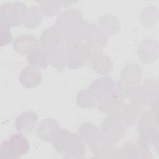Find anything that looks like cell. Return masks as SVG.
Listing matches in <instances>:
<instances>
[{"label": "cell", "mask_w": 159, "mask_h": 159, "mask_svg": "<svg viewBox=\"0 0 159 159\" xmlns=\"http://www.w3.org/2000/svg\"><path fill=\"white\" fill-rule=\"evenodd\" d=\"M59 123L52 118H47L40 121L37 127V135L45 142H52L60 130Z\"/></svg>", "instance_id": "5bb4252c"}, {"label": "cell", "mask_w": 159, "mask_h": 159, "mask_svg": "<svg viewBox=\"0 0 159 159\" xmlns=\"http://www.w3.org/2000/svg\"><path fill=\"white\" fill-rule=\"evenodd\" d=\"M13 48L19 54L25 55L39 47V40L30 34H22L13 41Z\"/></svg>", "instance_id": "2e32d148"}, {"label": "cell", "mask_w": 159, "mask_h": 159, "mask_svg": "<svg viewBox=\"0 0 159 159\" xmlns=\"http://www.w3.org/2000/svg\"><path fill=\"white\" fill-rule=\"evenodd\" d=\"M158 45L155 40L147 39L142 41L138 48V55L140 60L145 63H150L157 57Z\"/></svg>", "instance_id": "ffe728a7"}, {"label": "cell", "mask_w": 159, "mask_h": 159, "mask_svg": "<svg viewBox=\"0 0 159 159\" xmlns=\"http://www.w3.org/2000/svg\"><path fill=\"white\" fill-rule=\"evenodd\" d=\"M38 116L32 111H25L19 114L15 121V129L20 133L31 132L38 122Z\"/></svg>", "instance_id": "d6986e66"}, {"label": "cell", "mask_w": 159, "mask_h": 159, "mask_svg": "<svg viewBox=\"0 0 159 159\" xmlns=\"http://www.w3.org/2000/svg\"><path fill=\"white\" fill-rule=\"evenodd\" d=\"M110 114L116 116L127 129L135 125L139 114L133 109L128 102L124 101L113 113Z\"/></svg>", "instance_id": "9a60e30c"}, {"label": "cell", "mask_w": 159, "mask_h": 159, "mask_svg": "<svg viewBox=\"0 0 159 159\" xmlns=\"http://www.w3.org/2000/svg\"><path fill=\"white\" fill-rule=\"evenodd\" d=\"M27 8L22 2L2 4L0 7V27L9 29L21 25Z\"/></svg>", "instance_id": "3957f363"}, {"label": "cell", "mask_w": 159, "mask_h": 159, "mask_svg": "<svg viewBox=\"0 0 159 159\" xmlns=\"http://www.w3.org/2000/svg\"><path fill=\"white\" fill-rule=\"evenodd\" d=\"M61 40V31L53 25L46 29L41 34L39 40V47L48 54L59 45Z\"/></svg>", "instance_id": "9c48e42d"}, {"label": "cell", "mask_w": 159, "mask_h": 159, "mask_svg": "<svg viewBox=\"0 0 159 159\" xmlns=\"http://www.w3.org/2000/svg\"><path fill=\"white\" fill-rule=\"evenodd\" d=\"M42 16L52 17L57 15L61 10L60 2L58 1H42L39 3L37 7Z\"/></svg>", "instance_id": "4dcf8cb0"}, {"label": "cell", "mask_w": 159, "mask_h": 159, "mask_svg": "<svg viewBox=\"0 0 159 159\" xmlns=\"http://www.w3.org/2000/svg\"><path fill=\"white\" fill-rule=\"evenodd\" d=\"M78 134L96 157L109 158L114 144L94 124L84 122L78 127Z\"/></svg>", "instance_id": "6da1fadb"}, {"label": "cell", "mask_w": 159, "mask_h": 159, "mask_svg": "<svg viewBox=\"0 0 159 159\" xmlns=\"http://www.w3.org/2000/svg\"><path fill=\"white\" fill-rule=\"evenodd\" d=\"M41 72L31 66L24 68L19 74L20 84L26 88H34L39 86L42 81Z\"/></svg>", "instance_id": "44dd1931"}, {"label": "cell", "mask_w": 159, "mask_h": 159, "mask_svg": "<svg viewBox=\"0 0 159 159\" xmlns=\"http://www.w3.org/2000/svg\"><path fill=\"white\" fill-rule=\"evenodd\" d=\"M26 58L29 66L37 70H43L50 65L47 54L40 47L31 50L27 54Z\"/></svg>", "instance_id": "7402d4cb"}, {"label": "cell", "mask_w": 159, "mask_h": 159, "mask_svg": "<svg viewBox=\"0 0 159 159\" xmlns=\"http://www.w3.org/2000/svg\"><path fill=\"white\" fill-rule=\"evenodd\" d=\"M1 33V46L3 47L9 45L13 40V37L9 29L0 27Z\"/></svg>", "instance_id": "1f68e13d"}, {"label": "cell", "mask_w": 159, "mask_h": 159, "mask_svg": "<svg viewBox=\"0 0 159 159\" xmlns=\"http://www.w3.org/2000/svg\"><path fill=\"white\" fill-rule=\"evenodd\" d=\"M116 82L109 76H104L98 78L93 81L89 87L95 95L96 99L105 95L112 93L116 89Z\"/></svg>", "instance_id": "e0dca14e"}, {"label": "cell", "mask_w": 159, "mask_h": 159, "mask_svg": "<svg viewBox=\"0 0 159 159\" xmlns=\"http://www.w3.org/2000/svg\"><path fill=\"white\" fill-rule=\"evenodd\" d=\"M110 158H151L149 149L142 148L133 142H127L120 148L112 150Z\"/></svg>", "instance_id": "52a82bcc"}, {"label": "cell", "mask_w": 159, "mask_h": 159, "mask_svg": "<svg viewBox=\"0 0 159 159\" xmlns=\"http://www.w3.org/2000/svg\"><path fill=\"white\" fill-rule=\"evenodd\" d=\"M100 130L113 144H116L125 136L126 128L116 116L107 114L101 124Z\"/></svg>", "instance_id": "8992f818"}, {"label": "cell", "mask_w": 159, "mask_h": 159, "mask_svg": "<svg viewBox=\"0 0 159 159\" xmlns=\"http://www.w3.org/2000/svg\"><path fill=\"white\" fill-rule=\"evenodd\" d=\"M88 62L91 68L99 75H107L111 72L113 68L112 60L99 51L92 52Z\"/></svg>", "instance_id": "30bf717a"}, {"label": "cell", "mask_w": 159, "mask_h": 159, "mask_svg": "<svg viewBox=\"0 0 159 159\" xmlns=\"http://www.w3.org/2000/svg\"><path fill=\"white\" fill-rule=\"evenodd\" d=\"M158 117L152 112L145 111L142 112L139 119L137 129L139 134L152 128L158 127Z\"/></svg>", "instance_id": "4316f807"}, {"label": "cell", "mask_w": 159, "mask_h": 159, "mask_svg": "<svg viewBox=\"0 0 159 159\" xmlns=\"http://www.w3.org/2000/svg\"><path fill=\"white\" fill-rule=\"evenodd\" d=\"M128 102L133 109L140 114L148 104L147 94L142 86L139 85L128 99Z\"/></svg>", "instance_id": "603a6c76"}, {"label": "cell", "mask_w": 159, "mask_h": 159, "mask_svg": "<svg viewBox=\"0 0 159 159\" xmlns=\"http://www.w3.org/2000/svg\"><path fill=\"white\" fill-rule=\"evenodd\" d=\"M142 75V69L137 64H129L126 65L121 72L120 78L139 83Z\"/></svg>", "instance_id": "f1b7e54d"}, {"label": "cell", "mask_w": 159, "mask_h": 159, "mask_svg": "<svg viewBox=\"0 0 159 159\" xmlns=\"http://www.w3.org/2000/svg\"><path fill=\"white\" fill-rule=\"evenodd\" d=\"M54 149L65 158H83L86 143L79 134L61 129L52 142Z\"/></svg>", "instance_id": "7a4b0ae2"}, {"label": "cell", "mask_w": 159, "mask_h": 159, "mask_svg": "<svg viewBox=\"0 0 159 159\" xmlns=\"http://www.w3.org/2000/svg\"><path fill=\"white\" fill-rule=\"evenodd\" d=\"M142 86L147 94L148 104L152 109V112L158 117V82L153 79H148L143 83Z\"/></svg>", "instance_id": "cb8c5ba5"}, {"label": "cell", "mask_w": 159, "mask_h": 159, "mask_svg": "<svg viewBox=\"0 0 159 159\" xmlns=\"http://www.w3.org/2000/svg\"><path fill=\"white\" fill-rule=\"evenodd\" d=\"M71 42L62 38L59 45L47 54L50 65L58 71H62L66 66V55Z\"/></svg>", "instance_id": "8fae6325"}, {"label": "cell", "mask_w": 159, "mask_h": 159, "mask_svg": "<svg viewBox=\"0 0 159 159\" xmlns=\"http://www.w3.org/2000/svg\"><path fill=\"white\" fill-rule=\"evenodd\" d=\"M89 24V23L83 20L65 28L61 31L62 38L75 43L85 41Z\"/></svg>", "instance_id": "7c38bea8"}, {"label": "cell", "mask_w": 159, "mask_h": 159, "mask_svg": "<svg viewBox=\"0 0 159 159\" xmlns=\"http://www.w3.org/2000/svg\"><path fill=\"white\" fill-rule=\"evenodd\" d=\"M83 20V13L78 9H70L61 12L56 19L55 25L60 30Z\"/></svg>", "instance_id": "ac0fdd59"}, {"label": "cell", "mask_w": 159, "mask_h": 159, "mask_svg": "<svg viewBox=\"0 0 159 159\" xmlns=\"http://www.w3.org/2000/svg\"><path fill=\"white\" fill-rule=\"evenodd\" d=\"M137 145L142 148L149 149L152 146H158V127L152 128L139 134Z\"/></svg>", "instance_id": "484cf974"}, {"label": "cell", "mask_w": 159, "mask_h": 159, "mask_svg": "<svg viewBox=\"0 0 159 159\" xmlns=\"http://www.w3.org/2000/svg\"><path fill=\"white\" fill-rule=\"evenodd\" d=\"M42 20V14L38 8L35 6L27 7L24 17L22 25L29 29H34L39 26Z\"/></svg>", "instance_id": "83f0119b"}, {"label": "cell", "mask_w": 159, "mask_h": 159, "mask_svg": "<svg viewBox=\"0 0 159 159\" xmlns=\"http://www.w3.org/2000/svg\"><path fill=\"white\" fill-rule=\"evenodd\" d=\"M96 103V98L93 93L88 89H82L80 91L76 97V104L78 107L86 109L92 108L95 106Z\"/></svg>", "instance_id": "f546056e"}, {"label": "cell", "mask_w": 159, "mask_h": 159, "mask_svg": "<svg viewBox=\"0 0 159 159\" xmlns=\"http://www.w3.org/2000/svg\"><path fill=\"white\" fill-rule=\"evenodd\" d=\"M29 150V143L22 133H16L3 141L0 146L1 159H17L26 154Z\"/></svg>", "instance_id": "277c9868"}, {"label": "cell", "mask_w": 159, "mask_h": 159, "mask_svg": "<svg viewBox=\"0 0 159 159\" xmlns=\"http://www.w3.org/2000/svg\"><path fill=\"white\" fill-rule=\"evenodd\" d=\"M92 51L84 43L71 42L68 48L66 65L70 69H79L88 61Z\"/></svg>", "instance_id": "5b68a950"}, {"label": "cell", "mask_w": 159, "mask_h": 159, "mask_svg": "<svg viewBox=\"0 0 159 159\" xmlns=\"http://www.w3.org/2000/svg\"><path fill=\"white\" fill-rule=\"evenodd\" d=\"M124 101H125L116 88L112 93L96 99L98 109L107 115L113 113Z\"/></svg>", "instance_id": "4fadbf2b"}, {"label": "cell", "mask_w": 159, "mask_h": 159, "mask_svg": "<svg viewBox=\"0 0 159 159\" xmlns=\"http://www.w3.org/2000/svg\"><path fill=\"white\" fill-rule=\"evenodd\" d=\"M98 25L107 36L115 35L120 29V24L118 19L111 14L101 17L98 20Z\"/></svg>", "instance_id": "d4e9b609"}, {"label": "cell", "mask_w": 159, "mask_h": 159, "mask_svg": "<svg viewBox=\"0 0 159 159\" xmlns=\"http://www.w3.org/2000/svg\"><path fill=\"white\" fill-rule=\"evenodd\" d=\"M85 44L92 52L99 51L104 48L108 42L107 36L96 24L89 23Z\"/></svg>", "instance_id": "ba28073f"}]
</instances>
